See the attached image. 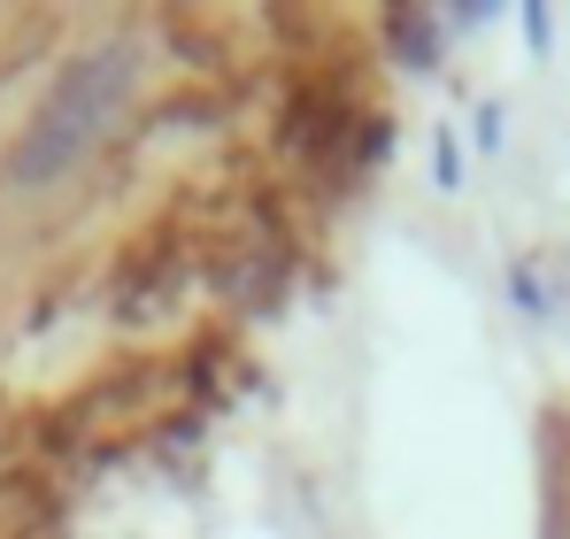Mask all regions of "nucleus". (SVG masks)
I'll use <instances>...</instances> for the list:
<instances>
[{
    "label": "nucleus",
    "instance_id": "f257e3e1",
    "mask_svg": "<svg viewBox=\"0 0 570 539\" xmlns=\"http://www.w3.org/2000/svg\"><path fill=\"white\" fill-rule=\"evenodd\" d=\"M116 86H124V78H116V62H86V70L62 86V100L39 116V131H31V147H23V163H16V170H23V178H55V170L94 139V124H100V108L116 100Z\"/></svg>",
    "mask_w": 570,
    "mask_h": 539
}]
</instances>
